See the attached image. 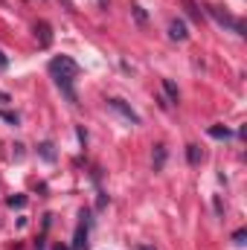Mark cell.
Here are the masks:
<instances>
[{
  "instance_id": "1",
  "label": "cell",
  "mask_w": 247,
  "mask_h": 250,
  "mask_svg": "<svg viewBox=\"0 0 247 250\" xmlns=\"http://www.w3.org/2000/svg\"><path fill=\"white\" fill-rule=\"evenodd\" d=\"M47 67H50V73H53L59 90L64 93V99H67L70 105H79V96H76V87H73V84H76V76H79V64L73 62L70 56H56Z\"/></svg>"
},
{
  "instance_id": "2",
  "label": "cell",
  "mask_w": 247,
  "mask_h": 250,
  "mask_svg": "<svg viewBox=\"0 0 247 250\" xmlns=\"http://www.w3.org/2000/svg\"><path fill=\"white\" fill-rule=\"evenodd\" d=\"M204 9H206V15H209V18H215V23H221V26H230L233 32H239V35H245V23H242V21H236V18H230L227 12H221V9H218V6H212V3H206Z\"/></svg>"
},
{
  "instance_id": "3",
  "label": "cell",
  "mask_w": 247,
  "mask_h": 250,
  "mask_svg": "<svg viewBox=\"0 0 247 250\" xmlns=\"http://www.w3.org/2000/svg\"><path fill=\"white\" fill-rule=\"evenodd\" d=\"M108 108H111V111H117L128 125H140V123H143V120H140V114H137L125 99H120V96H111V99H108Z\"/></svg>"
},
{
  "instance_id": "4",
  "label": "cell",
  "mask_w": 247,
  "mask_h": 250,
  "mask_svg": "<svg viewBox=\"0 0 247 250\" xmlns=\"http://www.w3.org/2000/svg\"><path fill=\"white\" fill-rule=\"evenodd\" d=\"M87 218H90V212H87V209H82V224L76 227L73 250H84V248H87Z\"/></svg>"
},
{
  "instance_id": "5",
  "label": "cell",
  "mask_w": 247,
  "mask_h": 250,
  "mask_svg": "<svg viewBox=\"0 0 247 250\" xmlns=\"http://www.w3.org/2000/svg\"><path fill=\"white\" fill-rule=\"evenodd\" d=\"M35 38H38V47H41V50L53 47V26H50L47 21H38V23H35Z\"/></svg>"
},
{
  "instance_id": "6",
  "label": "cell",
  "mask_w": 247,
  "mask_h": 250,
  "mask_svg": "<svg viewBox=\"0 0 247 250\" xmlns=\"http://www.w3.org/2000/svg\"><path fill=\"white\" fill-rule=\"evenodd\" d=\"M169 38H172V41H186V38H189V29H186V23L181 18H175V21L169 23Z\"/></svg>"
},
{
  "instance_id": "7",
  "label": "cell",
  "mask_w": 247,
  "mask_h": 250,
  "mask_svg": "<svg viewBox=\"0 0 247 250\" xmlns=\"http://www.w3.org/2000/svg\"><path fill=\"white\" fill-rule=\"evenodd\" d=\"M163 90H166V96H169V105H178V102H181V90H178V84H175L172 79H163Z\"/></svg>"
},
{
  "instance_id": "8",
  "label": "cell",
  "mask_w": 247,
  "mask_h": 250,
  "mask_svg": "<svg viewBox=\"0 0 247 250\" xmlns=\"http://www.w3.org/2000/svg\"><path fill=\"white\" fill-rule=\"evenodd\" d=\"M38 154H41L47 163H56V146H53L50 140H44V143L38 146Z\"/></svg>"
},
{
  "instance_id": "9",
  "label": "cell",
  "mask_w": 247,
  "mask_h": 250,
  "mask_svg": "<svg viewBox=\"0 0 247 250\" xmlns=\"http://www.w3.org/2000/svg\"><path fill=\"white\" fill-rule=\"evenodd\" d=\"M212 140H230L233 137V131L230 128H224V125H209V131H206Z\"/></svg>"
},
{
  "instance_id": "10",
  "label": "cell",
  "mask_w": 247,
  "mask_h": 250,
  "mask_svg": "<svg viewBox=\"0 0 247 250\" xmlns=\"http://www.w3.org/2000/svg\"><path fill=\"white\" fill-rule=\"evenodd\" d=\"M131 15H134V21H137L140 26H145V23H148V15H145V9H143L140 3H131Z\"/></svg>"
},
{
  "instance_id": "11",
  "label": "cell",
  "mask_w": 247,
  "mask_h": 250,
  "mask_svg": "<svg viewBox=\"0 0 247 250\" xmlns=\"http://www.w3.org/2000/svg\"><path fill=\"white\" fill-rule=\"evenodd\" d=\"M201 157H204V154H201V148H198L195 143H192V146H186V160H189V166H198V163H201Z\"/></svg>"
},
{
  "instance_id": "12",
  "label": "cell",
  "mask_w": 247,
  "mask_h": 250,
  "mask_svg": "<svg viewBox=\"0 0 247 250\" xmlns=\"http://www.w3.org/2000/svg\"><path fill=\"white\" fill-rule=\"evenodd\" d=\"M166 166V146H154V172Z\"/></svg>"
},
{
  "instance_id": "13",
  "label": "cell",
  "mask_w": 247,
  "mask_h": 250,
  "mask_svg": "<svg viewBox=\"0 0 247 250\" xmlns=\"http://www.w3.org/2000/svg\"><path fill=\"white\" fill-rule=\"evenodd\" d=\"M184 6H186V15H189L192 21H201V9L195 6V0H184Z\"/></svg>"
},
{
  "instance_id": "14",
  "label": "cell",
  "mask_w": 247,
  "mask_h": 250,
  "mask_svg": "<svg viewBox=\"0 0 247 250\" xmlns=\"http://www.w3.org/2000/svg\"><path fill=\"white\" fill-rule=\"evenodd\" d=\"M0 120H3V123H9V125H15V128H18V123H21V117H18L15 111H6V108L0 111Z\"/></svg>"
},
{
  "instance_id": "15",
  "label": "cell",
  "mask_w": 247,
  "mask_h": 250,
  "mask_svg": "<svg viewBox=\"0 0 247 250\" xmlns=\"http://www.w3.org/2000/svg\"><path fill=\"white\" fill-rule=\"evenodd\" d=\"M9 207L15 209V207H26V195H15V198H9Z\"/></svg>"
},
{
  "instance_id": "16",
  "label": "cell",
  "mask_w": 247,
  "mask_h": 250,
  "mask_svg": "<svg viewBox=\"0 0 247 250\" xmlns=\"http://www.w3.org/2000/svg\"><path fill=\"white\" fill-rule=\"evenodd\" d=\"M245 239H247V230L245 227H239V230L233 233V242H236V245H245Z\"/></svg>"
},
{
  "instance_id": "17",
  "label": "cell",
  "mask_w": 247,
  "mask_h": 250,
  "mask_svg": "<svg viewBox=\"0 0 247 250\" xmlns=\"http://www.w3.org/2000/svg\"><path fill=\"white\" fill-rule=\"evenodd\" d=\"M212 204H215V212L224 218V204H221V198H218V195H215V201H212Z\"/></svg>"
},
{
  "instance_id": "18",
  "label": "cell",
  "mask_w": 247,
  "mask_h": 250,
  "mask_svg": "<svg viewBox=\"0 0 247 250\" xmlns=\"http://www.w3.org/2000/svg\"><path fill=\"white\" fill-rule=\"evenodd\" d=\"M6 67H9V59H6V56H3V50H0V70H6Z\"/></svg>"
},
{
  "instance_id": "19",
  "label": "cell",
  "mask_w": 247,
  "mask_h": 250,
  "mask_svg": "<svg viewBox=\"0 0 247 250\" xmlns=\"http://www.w3.org/2000/svg\"><path fill=\"white\" fill-rule=\"evenodd\" d=\"M99 3H102V9H108V0H99Z\"/></svg>"
},
{
  "instance_id": "20",
  "label": "cell",
  "mask_w": 247,
  "mask_h": 250,
  "mask_svg": "<svg viewBox=\"0 0 247 250\" xmlns=\"http://www.w3.org/2000/svg\"><path fill=\"white\" fill-rule=\"evenodd\" d=\"M56 250H67V248H62V245H59V248H56Z\"/></svg>"
},
{
  "instance_id": "21",
  "label": "cell",
  "mask_w": 247,
  "mask_h": 250,
  "mask_svg": "<svg viewBox=\"0 0 247 250\" xmlns=\"http://www.w3.org/2000/svg\"><path fill=\"white\" fill-rule=\"evenodd\" d=\"M140 250H151V248H140Z\"/></svg>"
}]
</instances>
